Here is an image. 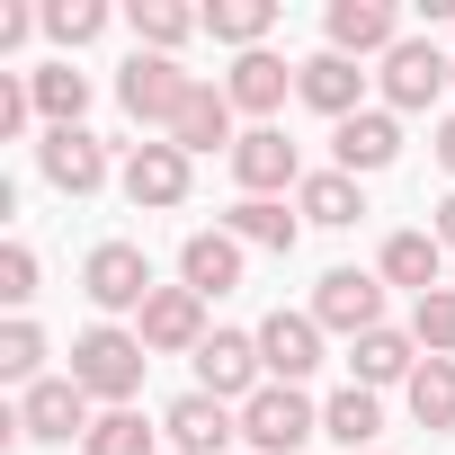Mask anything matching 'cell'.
Segmentation results:
<instances>
[{
  "mask_svg": "<svg viewBox=\"0 0 455 455\" xmlns=\"http://www.w3.org/2000/svg\"><path fill=\"white\" fill-rule=\"evenodd\" d=\"M143 366H152V348H143V331H125V322H90L81 339H72V384L90 393V402H108V411H134V393H143Z\"/></svg>",
  "mask_w": 455,
  "mask_h": 455,
  "instance_id": "1",
  "label": "cell"
},
{
  "mask_svg": "<svg viewBox=\"0 0 455 455\" xmlns=\"http://www.w3.org/2000/svg\"><path fill=\"white\" fill-rule=\"evenodd\" d=\"M242 437H251V455H304L322 437V402L304 384H259L242 402Z\"/></svg>",
  "mask_w": 455,
  "mask_h": 455,
  "instance_id": "2",
  "label": "cell"
},
{
  "mask_svg": "<svg viewBox=\"0 0 455 455\" xmlns=\"http://www.w3.org/2000/svg\"><path fill=\"white\" fill-rule=\"evenodd\" d=\"M188 90H196V72H179V54H125V72H116V108L134 116V125H179V108H188Z\"/></svg>",
  "mask_w": 455,
  "mask_h": 455,
  "instance_id": "3",
  "label": "cell"
},
{
  "mask_svg": "<svg viewBox=\"0 0 455 455\" xmlns=\"http://www.w3.org/2000/svg\"><path fill=\"white\" fill-rule=\"evenodd\" d=\"M375 81H384V108L393 116H419V108H437V90H455V54L428 45V36H402Z\"/></svg>",
  "mask_w": 455,
  "mask_h": 455,
  "instance_id": "4",
  "label": "cell"
},
{
  "mask_svg": "<svg viewBox=\"0 0 455 455\" xmlns=\"http://www.w3.org/2000/svg\"><path fill=\"white\" fill-rule=\"evenodd\" d=\"M81 295L116 322V313H143L161 286H152V259H143V242H99L90 259H81Z\"/></svg>",
  "mask_w": 455,
  "mask_h": 455,
  "instance_id": "5",
  "label": "cell"
},
{
  "mask_svg": "<svg viewBox=\"0 0 455 455\" xmlns=\"http://www.w3.org/2000/svg\"><path fill=\"white\" fill-rule=\"evenodd\" d=\"M268 384V366H259V331H205V348H196V393H214V402H251Z\"/></svg>",
  "mask_w": 455,
  "mask_h": 455,
  "instance_id": "6",
  "label": "cell"
},
{
  "mask_svg": "<svg viewBox=\"0 0 455 455\" xmlns=\"http://www.w3.org/2000/svg\"><path fill=\"white\" fill-rule=\"evenodd\" d=\"M116 188H125L134 214H170V205H188V152H179L170 134H161V143H134L125 170H116Z\"/></svg>",
  "mask_w": 455,
  "mask_h": 455,
  "instance_id": "7",
  "label": "cell"
},
{
  "mask_svg": "<svg viewBox=\"0 0 455 455\" xmlns=\"http://www.w3.org/2000/svg\"><path fill=\"white\" fill-rule=\"evenodd\" d=\"M36 170L63 188V196H99L116 170H108V143L90 134V125H45V143H36Z\"/></svg>",
  "mask_w": 455,
  "mask_h": 455,
  "instance_id": "8",
  "label": "cell"
},
{
  "mask_svg": "<svg viewBox=\"0 0 455 455\" xmlns=\"http://www.w3.org/2000/svg\"><path fill=\"white\" fill-rule=\"evenodd\" d=\"M313 322L339 331V339L384 331V277H366V268H331V277L313 286Z\"/></svg>",
  "mask_w": 455,
  "mask_h": 455,
  "instance_id": "9",
  "label": "cell"
},
{
  "mask_svg": "<svg viewBox=\"0 0 455 455\" xmlns=\"http://www.w3.org/2000/svg\"><path fill=\"white\" fill-rule=\"evenodd\" d=\"M322 45L331 54H348V63H384L393 45H402V10L393 0H331V19H322Z\"/></svg>",
  "mask_w": 455,
  "mask_h": 455,
  "instance_id": "10",
  "label": "cell"
},
{
  "mask_svg": "<svg viewBox=\"0 0 455 455\" xmlns=\"http://www.w3.org/2000/svg\"><path fill=\"white\" fill-rule=\"evenodd\" d=\"M393 161H402V116H393V108H357L348 125H331V170L375 179V170H393Z\"/></svg>",
  "mask_w": 455,
  "mask_h": 455,
  "instance_id": "11",
  "label": "cell"
},
{
  "mask_svg": "<svg viewBox=\"0 0 455 455\" xmlns=\"http://www.w3.org/2000/svg\"><path fill=\"white\" fill-rule=\"evenodd\" d=\"M233 179H242V196H286V188H304V152L286 143V125H251L233 143Z\"/></svg>",
  "mask_w": 455,
  "mask_h": 455,
  "instance_id": "12",
  "label": "cell"
},
{
  "mask_svg": "<svg viewBox=\"0 0 455 455\" xmlns=\"http://www.w3.org/2000/svg\"><path fill=\"white\" fill-rule=\"evenodd\" d=\"M90 393L72 384V375H45L36 393H19V428L36 437V446H72V437H90Z\"/></svg>",
  "mask_w": 455,
  "mask_h": 455,
  "instance_id": "13",
  "label": "cell"
},
{
  "mask_svg": "<svg viewBox=\"0 0 455 455\" xmlns=\"http://www.w3.org/2000/svg\"><path fill=\"white\" fill-rule=\"evenodd\" d=\"M161 437H170V455H223V446L242 437V411L214 402V393H179L161 411Z\"/></svg>",
  "mask_w": 455,
  "mask_h": 455,
  "instance_id": "14",
  "label": "cell"
},
{
  "mask_svg": "<svg viewBox=\"0 0 455 455\" xmlns=\"http://www.w3.org/2000/svg\"><path fill=\"white\" fill-rule=\"evenodd\" d=\"M295 99H304L313 116L348 125V116L366 108V72H357L348 54H331V45H322V54H304V63H295Z\"/></svg>",
  "mask_w": 455,
  "mask_h": 455,
  "instance_id": "15",
  "label": "cell"
},
{
  "mask_svg": "<svg viewBox=\"0 0 455 455\" xmlns=\"http://www.w3.org/2000/svg\"><path fill=\"white\" fill-rule=\"evenodd\" d=\"M134 331H143V348H152V357H196V348H205V295L161 286V295L134 313Z\"/></svg>",
  "mask_w": 455,
  "mask_h": 455,
  "instance_id": "16",
  "label": "cell"
},
{
  "mask_svg": "<svg viewBox=\"0 0 455 455\" xmlns=\"http://www.w3.org/2000/svg\"><path fill=\"white\" fill-rule=\"evenodd\" d=\"M259 366H268V384H304V375L322 366V322L277 304V313L259 322Z\"/></svg>",
  "mask_w": 455,
  "mask_h": 455,
  "instance_id": "17",
  "label": "cell"
},
{
  "mask_svg": "<svg viewBox=\"0 0 455 455\" xmlns=\"http://www.w3.org/2000/svg\"><path fill=\"white\" fill-rule=\"evenodd\" d=\"M286 90H295V63L268 54V45H259V54H233V72H223V99H233L242 116H259V125L286 108Z\"/></svg>",
  "mask_w": 455,
  "mask_h": 455,
  "instance_id": "18",
  "label": "cell"
},
{
  "mask_svg": "<svg viewBox=\"0 0 455 455\" xmlns=\"http://www.w3.org/2000/svg\"><path fill=\"white\" fill-rule=\"evenodd\" d=\"M179 286L205 295V304L233 295V286H242V242L223 233V223H214V233H188V242H179Z\"/></svg>",
  "mask_w": 455,
  "mask_h": 455,
  "instance_id": "19",
  "label": "cell"
},
{
  "mask_svg": "<svg viewBox=\"0 0 455 455\" xmlns=\"http://www.w3.org/2000/svg\"><path fill=\"white\" fill-rule=\"evenodd\" d=\"M233 116H242V108L223 99V81H196V90H188V108H179V125H170V143H179L188 161H196V152H233V143H242V134H233Z\"/></svg>",
  "mask_w": 455,
  "mask_h": 455,
  "instance_id": "20",
  "label": "cell"
},
{
  "mask_svg": "<svg viewBox=\"0 0 455 455\" xmlns=\"http://www.w3.org/2000/svg\"><path fill=\"white\" fill-rule=\"evenodd\" d=\"M419 375V339L411 331H366V339H348V384H366V393H384V384H411Z\"/></svg>",
  "mask_w": 455,
  "mask_h": 455,
  "instance_id": "21",
  "label": "cell"
},
{
  "mask_svg": "<svg viewBox=\"0 0 455 455\" xmlns=\"http://www.w3.org/2000/svg\"><path fill=\"white\" fill-rule=\"evenodd\" d=\"M223 233H233L242 251H277V259H286V251L304 242V214H286V196H242L233 214H223Z\"/></svg>",
  "mask_w": 455,
  "mask_h": 455,
  "instance_id": "22",
  "label": "cell"
},
{
  "mask_svg": "<svg viewBox=\"0 0 455 455\" xmlns=\"http://www.w3.org/2000/svg\"><path fill=\"white\" fill-rule=\"evenodd\" d=\"M375 277H384V286H411V304L437 295V286H446V251H437V233H393L384 259H375Z\"/></svg>",
  "mask_w": 455,
  "mask_h": 455,
  "instance_id": "23",
  "label": "cell"
},
{
  "mask_svg": "<svg viewBox=\"0 0 455 455\" xmlns=\"http://www.w3.org/2000/svg\"><path fill=\"white\" fill-rule=\"evenodd\" d=\"M322 437H331V446H348V455H375V437H384V393L339 384V393L322 402Z\"/></svg>",
  "mask_w": 455,
  "mask_h": 455,
  "instance_id": "24",
  "label": "cell"
},
{
  "mask_svg": "<svg viewBox=\"0 0 455 455\" xmlns=\"http://www.w3.org/2000/svg\"><path fill=\"white\" fill-rule=\"evenodd\" d=\"M295 214H304V223H322V233H348V223L366 214V188H357L348 170H313V179L295 188Z\"/></svg>",
  "mask_w": 455,
  "mask_h": 455,
  "instance_id": "25",
  "label": "cell"
},
{
  "mask_svg": "<svg viewBox=\"0 0 455 455\" xmlns=\"http://www.w3.org/2000/svg\"><path fill=\"white\" fill-rule=\"evenodd\" d=\"M205 36L233 54H259L277 36V0H205Z\"/></svg>",
  "mask_w": 455,
  "mask_h": 455,
  "instance_id": "26",
  "label": "cell"
},
{
  "mask_svg": "<svg viewBox=\"0 0 455 455\" xmlns=\"http://www.w3.org/2000/svg\"><path fill=\"white\" fill-rule=\"evenodd\" d=\"M402 393H411V419L428 437H455V357H419V375Z\"/></svg>",
  "mask_w": 455,
  "mask_h": 455,
  "instance_id": "27",
  "label": "cell"
},
{
  "mask_svg": "<svg viewBox=\"0 0 455 455\" xmlns=\"http://www.w3.org/2000/svg\"><path fill=\"white\" fill-rule=\"evenodd\" d=\"M125 19H134V45H143V54H179V45L205 28V10H179V0H134Z\"/></svg>",
  "mask_w": 455,
  "mask_h": 455,
  "instance_id": "28",
  "label": "cell"
},
{
  "mask_svg": "<svg viewBox=\"0 0 455 455\" xmlns=\"http://www.w3.org/2000/svg\"><path fill=\"white\" fill-rule=\"evenodd\" d=\"M28 90H36V116H45V125H81V116H90V72H72V63L28 72Z\"/></svg>",
  "mask_w": 455,
  "mask_h": 455,
  "instance_id": "29",
  "label": "cell"
},
{
  "mask_svg": "<svg viewBox=\"0 0 455 455\" xmlns=\"http://www.w3.org/2000/svg\"><path fill=\"white\" fill-rule=\"evenodd\" d=\"M0 384H19V393H36L45 384V331L19 313V322H0Z\"/></svg>",
  "mask_w": 455,
  "mask_h": 455,
  "instance_id": "30",
  "label": "cell"
},
{
  "mask_svg": "<svg viewBox=\"0 0 455 455\" xmlns=\"http://www.w3.org/2000/svg\"><path fill=\"white\" fill-rule=\"evenodd\" d=\"M45 36L63 45V63L81 54V45H99L108 36V0H45Z\"/></svg>",
  "mask_w": 455,
  "mask_h": 455,
  "instance_id": "31",
  "label": "cell"
},
{
  "mask_svg": "<svg viewBox=\"0 0 455 455\" xmlns=\"http://www.w3.org/2000/svg\"><path fill=\"white\" fill-rule=\"evenodd\" d=\"M411 339H419V357H455V286L411 304Z\"/></svg>",
  "mask_w": 455,
  "mask_h": 455,
  "instance_id": "32",
  "label": "cell"
},
{
  "mask_svg": "<svg viewBox=\"0 0 455 455\" xmlns=\"http://www.w3.org/2000/svg\"><path fill=\"white\" fill-rule=\"evenodd\" d=\"M81 446H90V455H161V446H152V428H143V411H99Z\"/></svg>",
  "mask_w": 455,
  "mask_h": 455,
  "instance_id": "33",
  "label": "cell"
},
{
  "mask_svg": "<svg viewBox=\"0 0 455 455\" xmlns=\"http://www.w3.org/2000/svg\"><path fill=\"white\" fill-rule=\"evenodd\" d=\"M0 304H10V322L36 304V251H28V242H10V251H0Z\"/></svg>",
  "mask_w": 455,
  "mask_h": 455,
  "instance_id": "34",
  "label": "cell"
},
{
  "mask_svg": "<svg viewBox=\"0 0 455 455\" xmlns=\"http://www.w3.org/2000/svg\"><path fill=\"white\" fill-rule=\"evenodd\" d=\"M428 233H437V251H455V196H437V223H428Z\"/></svg>",
  "mask_w": 455,
  "mask_h": 455,
  "instance_id": "35",
  "label": "cell"
},
{
  "mask_svg": "<svg viewBox=\"0 0 455 455\" xmlns=\"http://www.w3.org/2000/svg\"><path fill=\"white\" fill-rule=\"evenodd\" d=\"M437 161H446V179H455V116L437 125Z\"/></svg>",
  "mask_w": 455,
  "mask_h": 455,
  "instance_id": "36",
  "label": "cell"
}]
</instances>
